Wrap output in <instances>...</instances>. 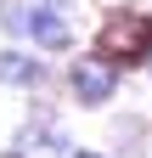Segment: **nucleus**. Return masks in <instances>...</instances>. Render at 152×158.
Wrapping results in <instances>:
<instances>
[{"mask_svg": "<svg viewBox=\"0 0 152 158\" xmlns=\"http://www.w3.org/2000/svg\"><path fill=\"white\" fill-rule=\"evenodd\" d=\"M146 51H152V17L118 11V17L102 28V56H107L113 68H118V62H141Z\"/></svg>", "mask_w": 152, "mask_h": 158, "instance_id": "obj_1", "label": "nucleus"}, {"mask_svg": "<svg viewBox=\"0 0 152 158\" xmlns=\"http://www.w3.org/2000/svg\"><path fill=\"white\" fill-rule=\"evenodd\" d=\"M68 85H73V96H79L85 107H102L107 96L118 90V68H113L102 51H96V56H73V68H68Z\"/></svg>", "mask_w": 152, "mask_h": 158, "instance_id": "obj_2", "label": "nucleus"}, {"mask_svg": "<svg viewBox=\"0 0 152 158\" xmlns=\"http://www.w3.org/2000/svg\"><path fill=\"white\" fill-rule=\"evenodd\" d=\"M28 34L40 40V45H51V51H62L68 40H73V28H68V23H62L51 6H34V23H28Z\"/></svg>", "mask_w": 152, "mask_h": 158, "instance_id": "obj_3", "label": "nucleus"}, {"mask_svg": "<svg viewBox=\"0 0 152 158\" xmlns=\"http://www.w3.org/2000/svg\"><path fill=\"white\" fill-rule=\"evenodd\" d=\"M0 79H6V85H40L45 68L34 62V56H23V51H0Z\"/></svg>", "mask_w": 152, "mask_h": 158, "instance_id": "obj_4", "label": "nucleus"}, {"mask_svg": "<svg viewBox=\"0 0 152 158\" xmlns=\"http://www.w3.org/2000/svg\"><path fill=\"white\" fill-rule=\"evenodd\" d=\"M28 23H34V6H17V0H11V6H6V28L11 34H28Z\"/></svg>", "mask_w": 152, "mask_h": 158, "instance_id": "obj_5", "label": "nucleus"}, {"mask_svg": "<svg viewBox=\"0 0 152 158\" xmlns=\"http://www.w3.org/2000/svg\"><path fill=\"white\" fill-rule=\"evenodd\" d=\"M73 158H102V152H73Z\"/></svg>", "mask_w": 152, "mask_h": 158, "instance_id": "obj_6", "label": "nucleus"}, {"mask_svg": "<svg viewBox=\"0 0 152 158\" xmlns=\"http://www.w3.org/2000/svg\"><path fill=\"white\" fill-rule=\"evenodd\" d=\"M45 6H68V0H45Z\"/></svg>", "mask_w": 152, "mask_h": 158, "instance_id": "obj_7", "label": "nucleus"}]
</instances>
